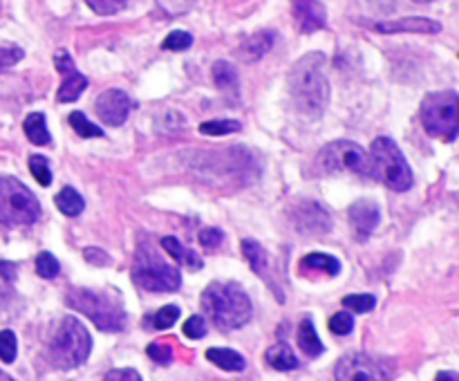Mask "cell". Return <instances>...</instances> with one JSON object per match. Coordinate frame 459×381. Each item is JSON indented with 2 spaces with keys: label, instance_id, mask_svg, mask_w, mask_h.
I'll list each match as a JSON object with an SVG mask.
<instances>
[{
  "label": "cell",
  "instance_id": "25",
  "mask_svg": "<svg viewBox=\"0 0 459 381\" xmlns=\"http://www.w3.org/2000/svg\"><path fill=\"white\" fill-rule=\"evenodd\" d=\"M23 131H25L27 139L36 146H45L52 142L48 123H45V115H43V112H32V115H27L25 123H23Z\"/></svg>",
  "mask_w": 459,
  "mask_h": 381
},
{
  "label": "cell",
  "instance_id": "42",
  "mask_svg": "<svg viewBox=\"0 0 459 381\" xmlns=\"http://www.w3.org/2000/svg\"><path fill=\"white\" fill-rule=\"evenodd\" d=\"M114 379H131V381H139L141 375L137 370H131V368H126V370H112L106 375V381H114Z\"/></svg>",
  "mask_w": 459,
  "mask_h": 381
},
{
  "label": "cell",
  "instance_id": "34",
  "mask_svg": "<svg viewBox=\"0 0 459 381\" xmlns=\"http://www.w3.org/2000/svg\"><path fill=\"white\" fill-rule=\"evenodd\" d=\"M16 350H18V341H16V334L11 330H3L0 332V359L5 363H11L16 359Z\"/></svg>",
  "mask_w": 459,
  "mask_h": 381
},
{
  "label": "cell",
  "instance_id": "13",
  "mask_svg": "<svg viewBox=\"0 0 459 381\" xmlns=\"http://www.w3.org/2000/svg\"><path fill=\"white\" fill-rule=\"evenodd\" d=\"M292 222L296 231L319 236L329 231V216L327 211L314 200H298V204L292 209Z\"/></svg>",
  "mask_w": 459,
  "mask_h": 381
},
{
  "label": "cell",
  "instance_id": "31",
  "mask_svg": "<svg viewBox=\"0 0 459 381\" xmlns=\"http://www.w3.org/2000/svg\"><path fill=\"white\" fill-rule=\"evenodd\" d=\"M59 272H61V265L56 260L54 253L40 251L36 256V274L40 278H54V276H59Z\"/></svg>",
  "mask_w": 459,
  "mask_h": 381
},
{
  "label": "cell",
  "instance_id": "45",
  "mask_svg": "<svg viewBox=\"0 0 459 381\" xmlns=\"http://www.w3.org/2000/svg\"><path fill=\"white\" fill-rule=\"evenodd\" d=\"M414 3H433V0H414Z\"/></svg>",
  "mask_w": 459,
  "mask_h": 381
},
{
  "label": "cell",
  "instance_id": "16",
  "mask_svg": "<svg viewBox=\"0 0 459 381\" xmlns=\"http://www.w3.org/2000/svg\"><path fill=\"white\" fill-rule=\"evenodd\" d=\"M375 30L381 34H401V32H410V34H437L441 30V25L437 21L430 18H399V21H385L377 23Z\"/></svg>",
  "mask_w": 459,
  "mask_h": 381
},
{
  "label": "cell",
  "instance_id": "28",
  "mask_svg": "<svg viewBox=\"0 0 459 381\" xmlns=\"http://www.w3.org/2000/svg\"><path fill=\"white\" fill-rule=\"evenodd\" d=\"M242 126L233 119H213V121H204L199 123V133L209 135V137H222L228 133H238Z\"/></svg>",
  "mask_w": 459,
  "mask_h": 381
},
{
  "label": "cell",
  "instance_id": "26",
  "mask_svg": "<svg viewBox=\"0 0 459 381\" xmlns=\"http://www.w3.org/2000/svg\"><path fill=\"white\" fill-rule=\"evenodd\" d=\"M54 204L59 206L61 214H65L70 218H77L79 214H83V209H85L81 193L77 189H72V187H65V189H61L59 193H56Z\"/></svg>",
  "mask_w": 459,
  "mask_h": 381
},
{
  "label": "cell",
  "instance_id": "33",
  "mask_svg": "<svg viewBox=\"0 0 459 381\" xmlns=\"http://www.w3.org/2000/svg\"><path fill=\"white\" fill-rule=\"evenodd\" d=\"M191 45H193V36L189 32H184V30L170 32L164 38V43H162V48L168 50V52H184V50H189Z\"/></svg>",
  "mask_w": 459,
  "mask_h": 381
},
{
  "label": "cell",
  "instance_id": "21",
  "mask_svg": "<svg viewBox=\"0 0 459 381\" xmlns=\"http://www.w3.org/2000/svg\"><path fill=\"white\" fill-rule=\"evenodd\" d=\"M274 32H258L253 36H249L245 43L240 45V56L245 61H258L262 59V56L274 48Z\"/></svg>",
  "mask_w": 459,
  "mask_h": 381
},
{
  "label": "cell",
  "instance_id": "19",
  "mask_svg": "<svg viewBox=\"0 0 459 381\" xmlns=\"http://www.w3.org/2000/svg\"><path fill=\"white\" fill-rule=\"evenodd\" d=\"M162 247L173 256L177 263H182L186 270H191V272H199L204 267V263H202V258L197 256V253L193 251V249H186L177 238H173V236H164L162 238Z\"/></svg>",
  "mask_w": 459,
  "mask_h": 381
},
{
  "label": "cell",
  "instance_id": "4",
  "mask_svg": "<svg viewBox=\"0 0 459 381\" xmlns=\"http://www.w3.org/2000/svg\"><path fill=\"white\" fill-rule=\"evenodd\" d=\"M119 299L121 296L106 289H72L67 305L88 316L99 330L121 332L128 326V316Z\"/></svg>",
  "mask_w": 459,
  "mask_h": 381
},
{
  "label": "cell",
  "instance_id": "40",
  "mask_svg": "<svg viewBox=\"0 0 459 381\" xmlns=\"http://www.w3.org/2000/svg\"><path fill=\"white\" fill-rule=\"evenodd\" d=\"M23 59L21 48H0V70H7L11 65H16Z\"/></svg>",
  "mask_w": 459,
  "mask_h": 381
},
{
  "label": "cell",
  "instance_id": "6",
  "mask_svg": "<svg viewBox=\"0 0 459 381\" xmlns=\"http://www.w3.org/2000/svg\"><path fill=\"white\" fill-rule=\"evenodd\" d=\"M421 126L430 137L455 142L459 133V96L453 90L430 92L421 104Z\"/></svg>",
  "mask_w": 459,
  "mask_h": 381
},
{
  "label": "cell",
  "instance_id": "30",
  "mask_svg": "<svg viewBox=\"0 0 459 381\" xmlns=\"http://www.w3.org/2000/svg\"><path fill=\"white\" fill-rule=\"evenodd\" d=\"M30 171H32L34 180L38 182L40 187H50L52 184V168H50L48 158H43V155H32V158H30Z\"/></svg>",
  "mask_w": 459,
  "mask_h": 381
},
{
  "label": "cell",
  "instance_id": "36",
  "mask_svg": "<svg viewBox=\"0 0 459 381\" xmlns=\"http://www.w3.org/2000/svg\"><path fill=\"white\" fill-rule=\"evenodd\" d=\"M88 7L94 11V13H101V16H112V13H117L128 0H85Z\"/></svg>",
  "mask_w": 459,
  "mask_h": 381
},
{
  "label": "cell",
  "instance_id": "5",
  "mask_svg": "<svg viewBox=\"0 0 459 381\" xmlns=\"http://www.w3.org/2000/svg\"><path fill=\"white\" fill-rule=\"evenodd\" d=\"M38 216L36 195L21 180L0 175V227H30Z\"/></svg>",
  "mask_w": 459,
  "mask_h": 381
},
{
  "label": "cell",
  "instance_id": "10",
  "mask_svg": "<svg viewBox=\"0 0 459 381\" xmlns=\"http://www.w3.org/2000/svg\"><path fill=\"white\" fill-rule=\"evenodd\" d=\"M54 65L56 70L63 74V83H61V88L56 90V101L59 104H72V101H77V99L85 92V88H88V79H85L74 61H72V56L65 52V50H59L54 54Z\"/></svg>",
  "mask_w": 459,
  "mask_h": 381
},
{
  "label": "cell",
  "instance_id": "37",
  "mask_svg": "<svg viewBox=\"0 0 459 381\" xmlns=\"http://www.w3.org/2000/svg\"><path fill=\"white\" fill-rule=\"evenodd\" d=\"M352 328H354V319L348 312H338V314H334L332 319H329V330H332L334 334H338V336L350 334Z\"/></svg>",
  "mask_w": 459,
  "mask_h": 381
},
{
  "label": "cell",
  "instance_id": "8",
  "mask_svg": "<svg viewBox=\"0 0 459 381\" xmlns=\"http://www.w3.org/2000/svg\"><path fill=\"white\" fill-rule=\"evenodd\" d=\"M133 280L146 292H177L182 274L175 265L166 263L160 253L148 245H139L135 253Z\"/></svg>",
  "mask_w": 459,
  "mask_h": 381
},
{
  "label": "cell",
  "instance_id": "39",
  "mask_svg": "<svg viewBox=\"0 0 459 381\" xmlns=\"http://www.w3.org/2000/svg\"><path fill=\"white\" fill-rule=\"evenodd\" d=\"M148 357L153 361H157V363L166 365V363L173 361V348L166 346V343H150L148 346Z\"/></svg>",
  "mask_w": 459,
  "mask_h": 381
},
{
  "label": "cell",
  "instance_id": "3",
  "mask_svg": "<svg viewBox=\"0 0 459 381\" xmlns=\"http://www.w3.org/2000/svg\"><path fill=\"white\" fill-rule=\"evenodd\" d=\"M90 350L92 338L83 323L74 316H65L59 321L48 341V359L54 368L72 370L90 357Z\"/></svg>",
  "mask_w": 459,
  "mask_h": 381
},
{
  "label": "cell",
  "instance_id": "22",
  "mask_svg": "<svg viewBox=\"0 0 459 381\" xmlns=\"http://www.w3.org/2000/svg\"><path fill=\"white\" fill-rule=\"evenodd\" d=\"M296 338H298V348L303 350L307 357H319L325 352V346L319 338V332H316V328H314V323H311L309 316H305L303 321H300Z\"/></svg>",
  "mask_w": 459,
  "mask_h": 381
},
{
  "label": "cell",
  "instance_id": "14",
  "mask_svg": "<svg viewBox=\"0 0 459 381\" xmlns=\"http://www.w3.org/2000/svg\"><path fill=\"white\" fill-rule=\"evenodd\" d=\"M292 11H294L298 30L303 34H311V32L323 30V27H325L327 11H325L323 3H319V0H294Z\"/></svg>",
  "mask_w": 459,
  "mask_h": 381
},
{
  "label": "cell",
  "instance_id": "20",
  "mask_svg": "<svg viewBox=\"0 0 459 381\" xmlns=\"http://www.w3.org/2000/svg\"><path fill=\"white\" fill-rule=\"evenodd\" d=\"M242 253H245V258L249 260L251 270L258 274V276H265L269 283H271V276H269V267H271V260H269V253L262 245H258L255 240H242Z\"/></svg>",
  "mask_w": 459,
  "mask_h": 381
},
{
  "label": "cell",
  "instance_id": "32",
  "mask_svg": "<svg viewBox=\"0 0 459 381\" xmlns=\"http://www.w3.org/2000/svg\"><path fill=\"white\" fill-rule=\"evenodd\" d=\"M341 303H343V307L352 309V312H361L363 314V312H370V309H375L377 299L372 294H350Z\"/></svg>",
  "mask_w": 459,
  "mask_h": 381
},
{
  "label": "cell",
  "instance_id": "12",
  "mask_svg": "<svg viewBox=\"0 0 459 381\" xmlns=\"http://www.w3.org/2000/svg\"><path fill=\"white\" fill-rule=\"evenodd\" d=\"M133 108V99L123 90H106L94 99V112L106 126H121Z\"/></svg>",
  "mask_w": 459,
  "mask_h": 381
},
{
  "label": "cell",
  "instance_id": "11",
  "mask_svg": "<svg viewBox=\"0 0 459 381\" xmlns=\"http://www.w3.org/2000/svg\"><path fill=\"white\" fill-rule=\"evenodd\" d=\"M334 377L338 381H381L388 375L381 370V365H377L370 357L361 355V352H350V355L341 357Z\"/></svg>",
  "mask_w": 459,
  "mask_h": 381
},
{
  "label": "cell",
  "instance_id": "15",
  "mask_svg": "<svg viewBox=\"0 0 459 381\" xmlns=\"http://www.w3.org/2000/svg\"><path fill=\"white\" fill-rule=\"evenodd\" d=\"M350 224L352 229L356 231L358 238H367L370 233H375V229L379 227L381 220V211L379 204L372 200H356L350 206Z\"/></svg>",
  "mask_w": 459,
  "mask_h": 381
},
{
  "label": "cell",
  "instance_id": "1",
  "mask_svg": "<svg viewBox=\"0 0 459 381\" xmlns=\"http://www.w3.org/2000/svg\"><path fill=\"white\" fill-rule=\"evenodd\" d=\"M289 94L296 110L307 119H319L329 101V83L325 74V56L305 54L289 72Z\"/></svg>",
  "mask_w": 459,
  "mask_h": 381
},
{
  "label": "cell",
  "instance_id": "7",
  "mask_svg": "<svg viewBox=\"0 0 459 381\" xmlns=\"http://www.w3.org/2000/svg\"><path fill=\"white\" fill-rule=\"evenodd\" d=\"M370 162H372V173H375V177H379L388 189L404 193L412 187L414 180H412L410 166L390 137H377L372 142Z\"/></svg>",
  "mask_w": 459,
  "mask_h": 381
},
{
  "label": "cell",
  "instance_id": "35",
  "mask_svg": "<svg viewBox=\"0 0 459 381\" xmlns=\"http://www.w3.org/2000/svg\"><path fill=\"white\" fill-rule=\"evenodd\" d=\"M197 238H199V245H202L204 249L215 251V249H218V247L224 243V231L218 229V227H206V229L199 231Z\"/></svg>",
  "mask_w": 459,
  "mask_h": 381
},
{
  "label": "cell",
  "instance_id": "44",
  "mask_svg": "<svg viewBox=\"0 0 459 381\" xmlns=\"http://www.w3.org/2000/svg\"><path fill=\"white\" fill-rule=\"evenodd\" d=\"M435 379L439 381V379H448V381H459V375L457 372H437L435 375Z\"/></svg>",
  "mask_w": 459,
  "mask_h": 381
},
{
  "label": "cell",
  "instance_id": "9",
  "mask_svg": "<svg viewBox=\"0 0 459 381\" xmlns=\"http://www.w3.org/2000/svg\"><path fill=\"white\" fill-rule=\"evenodd\" d=\"M319 162L323 166V171L327 173L343 171V173H354L361 177H375L370 155L358 144L345 142V139L327 144L319 155Z\"/></svg>",
  "mask_w": 459,
  "mask_h": 381
},
{
  "label": "cell",
  "instance_id": "18",
  "mask_svg": "<svg viewBox=\"0 0 459 381\" xmlns=\"http://www.w3.org/2000/svg\"><path fill=\"white\" fill-rule=\"evenodd\" d=\"M300 274H325V276H338L341 274V263L338 258L329 256V253H307L300 260Z\"/></svg>",
  "mask_w": 459,
  "mask_h": 381
},
{
  "label": "cell",
  "instance_id": "29",
  "mask_svg": "<svg viewBox=\"0 0 459 381\" xmlns=\"http://www.w3.org/2000/svg\"><path fill=\"white\" fill-rule=\"evenodd\" d=\"M179 319V307L177 305H164L162 309H157L155 316L150 319V326L155 330H168L175 326V321Z\"/></svg>",
  "mask_w": 459,
  "mask_h": 381
},
{
  "label": "cell",
  "instance_id": "38",
  "mask_svg": "<svg viewBox=\"0 0 459 381\" xmlns=\"http://www.w3.org/2000/svg\"><path fill=\"white\" fill-rule=\"evenodd\" d=\"M182 332L189 336V338H202L206 334V321H204V316H199V314L191 316L189 321L184 323Z\"/></svg>",
  "mask_w": 459,
  "mask_h": 381
},
{
  "label": "cell",
  "instance_id": "24",
  "mask_svg": "<svg viewBox=\"0 0 459 381\" xmlns=\"http://www.w3.org/2000/svg\"><path fill=\"white\" fill-rule=\"evenodd\" d=\"M267 363L271 365L274 370H280V372H289V370H296L298 368V359L292 352V348L287 343H276L267 350Z\"/></svg>",
  "mask_w": 459,
  "mask_h": 381
},
{
  "label": "cell",
  "instance_id": "41",
  "mask_svg": "<svg viewBox=\"0 0 459 381\" xmlns=\"http://www.w3.org/2000/svg\"><path fill=\"white\" fill-rule=\"evenodd\" d=\"M83 256L88 258V263H92V265H110V256H108V253L101 251V249H96V247L85 249Z\"/></svg>",
  "mask_w": 459,
  "mask_h": 381
},
{
  "label": "cell",
  "instance_id": "23",
  "mask_svg": "<svg viewBox=\"0 0 459 381\" xmlns=\"http://www.w3.org/2000/svg\"><path fill=\"white\" fill-rule=\"evenodd\" d=\"M206 359L213 365H218L220 370H226V372H240V370H245V365H247L245 357H242L240 352L226 350V348H209Z\"/></svg>",
  "mask_w": 459,
  "mask_h": 381
},
{
  "label": "cell",
  "instance_id": "43",
  "mask_svg": "<svg viewBox=\"0 0 459 381\" xmlns=\"http://www.w3.org/2000/svg\"><path fill=\"white\" fill-rule=\"evenodd\" d=\"M0 274H3L7 280H16V267H13L11 263H7V260H3V263H0Z\"/></svg>",
  "mask_w": 459,
  "mask_h": 381
},
{
  "label": "cell",
  "instance_id": "2",
  "mask_svg": "<svg viewBox=\"0 0 459 381\" xmlns=\"http://www.w3.org/2000/svg\"><path fill=\"white\" fill-rule=\"evenodd\" d=\"M202 307L209 312L215 328L228 332L238 330L251 319V301L238 283H211L202 292Z\"/></svg>",
  "mask_w": 459,
  "mask_h": 381
},
{
  "label": "cell",
  "instance_id": "17",
  "mask_svg": "<svg viewBox=\"0 0 459 381\" xmlns=\"http://www.w3.org/2000/svg\"><path fill=\"white\" fill-rule=\"evenodd\" d=\"M213 81L226 99H231V101H238L240 99V77H238V70L231 63H226V61L215 63Z\"/></svg>",
  "mask_w": 459,
  "mask_h": 381
},
{
  "label": "cell",
  "instance_id": "27",
  "mask_svg": "<svg viewBox=\"0 0 459 381\" xmlns=\"http://www.w3.org/2000/svg\"><path fill=\"white\" fill-rule=\"evenodd\" d=\"M70 126L74 128V133L79 137H85V139H94V137H104V128L101 126H96L92 123L88 117L83 115V112L74 110V112H70V117H67Z\"/></svg>",
  "mask_w": 459,
  "mask_h": 381
}]
</instances>
